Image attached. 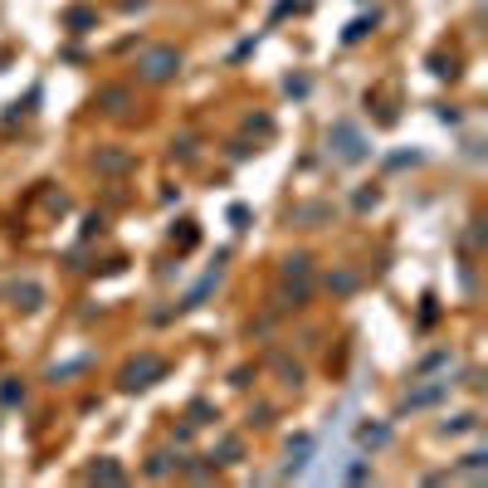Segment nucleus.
<instances>
[{
  "mask_svg": "<svg viewBox=\"0 0 488 488\" xmlns=\"http://www.w3.org/2000/svg\"><path fill=\"white\" fill-rule=\"evenodd\" d=\"M371 30H376V15H371V20H352V25H347V44H357V39L371 34Z\"/></svg>",
  "mask_w": 488,
  "mask_h": 488,
  "instance_id": "nucleus-21",
  "label": "nucleus"
},
{
  "mask_svg": "<svg viewBox=\"0 0 488 488\" xmlns=\"http://www.w3.org/2000/svg\"><path fill=\"white\" fill-rule=\"evenodd\" d=\"M0 401H6V405H15V401H25V386H15V381H6V386H0Z\"/></svg>",
  "mask_w": 488,
  "mask_h": 488,
  "instance_id": "nucleus-25",
  "label": "nucleus"
},
{
  "mask_svg": "<svg viewBox=\"0 0 488 488\" xmlns=\"http://www.w3.org/2000/svg\"><path fill=\"white\" fill-rule=\"evenodd\" d=\"M176 74H181V54H176L171 44L142 49V59H137V78H142V83H171Z\"/></svg>",
  "mask_w": 488,
  "mask_h": 488,
  "instance_id": "nucleus-1",
  "label": "nucleus"
},
{
  "mask_svg": "<svg viewBox=\"0 0 488 488\" xmlns=\"http://www.w3.org/2000/svg\"><path fill=\"white\" fill-rule=\"evenodd\" d=\"M215 284H220V264H215L210 274H205V279H200V284H195V288H191V293L181 298V308H200V303H205V298L215 293Z\"/></svg>",
  "mask_w": 488,
  "mask_h": 488,
  "instance_id": "nucleus-8",
  "label": "nucleus"
},
{
  "mask_svg": "<svg viewBox=\"0 0 488 488\" xmlns=\"http://www.w3.org/2000/svg\"><path fill=\"white\" fill-rule=\"evenodd\" d=\"M78 371H88V357H78V361H64V366H54V371H49V381H64V376H78Z\"/></svg>",
  "mask_w": 488,
  "mask_h": 488,
  "instance_id": "nucleus-20",
  "label": "nucleus"
},
{
  "mask_svg": "<svg viewBox=\"0 0 488 488\" xmlns=\"http://www.w3.org/2000/svg\"><path fill=\"white\" fill-rule=\"evenodd\" d=\"M347 478H352V483H361V478H371V469H366V464H361V459H357V464H352V469H347Z\"/></svg>",
  "mask_w": 488,
  "mask_h": 488,
  "instance_id": "nucleus-27",
  "label": "nucleus"
},
{
  "mask_svg": "<svg viewBox=\"0 0 488 488\" xmlns=\"http://www.w3.org/2000/svg\"><path fill=\"white\" fill-rule=\"evenodd\" d=\"M279 376H284V386H288V391L303 386V366H293V361H284V357H279Z\"/></svg>",
  "mask_w": 488,
  "mask_h": 488,
  "instance_id": "nucleus-18",
  "label": "nucleus"
},
{
  "mask_svg": "<svg viewBox=\"0 0 488 488\" xmlns=\"http://www.w3.org/2000/svg\"><path fill=\"white\" fill-rule=\"evenodd\" d=\"M161 376H167V357L142 352L137 361H127V366H123L118 386H123V391H147V386H156V381H161Z\"/></svg>",
  "mask_w": 488,
  "mask_h": 488,
  "instance_id": "nucleus-2",
  "label": "nucleus"
},
{
  "mask_svg": "<svg viewBox=\"0 0 488 488\" xmlns=\"http://www.w3.org/2000/svg\"><path fill=\"white\" fill-rule=\"evenodd\" d=\"M10 298H15V308H25V312H39V308H44V288H39L34 279H20V284L10 288Z\"/></svg>",
  "mask_w": 488,
  "mask_h": 488,
  "instance_id": "nucleus-6",
  "label": "nucleus"
},
{
  "mask_svg": "<svg viewBox=\"0 0 488 488\" xmlns=\"http://www.w3.org/2000/svg\"><path fill=\"white\" fill-rule=\"evenodd\" d=\"M449 386H454V381L445 376V381H429V386L410 391V396H405V410H420V405H435V401H445V396H449Z\"/></svg>",
  "mask_w": 488,
  "mask_h": 488,
  "instance_id": "nucleus-5",
  "label": "nucleus"
},
{
  "mask_svg": "<svg viewBox=\"0 0 488 488\" xmlns=\"http://www.w3.org/2000/svg\"><path fill=\"white\" fill-rule=\"evenodd\" d=\"M357 445H361V449H386V445H391V425L361 420V425H357Z\"/></svg>",
  "mask_w": 488,
  "mask_h": 488,
  "instance_id": "nucleus-4",
  "label": "nucleus"
},
{
  "mask_svg": "<svg viewBox=\"0 0 488 488\" xmlns=\"http://www.w3.org/2000/svg\"><path fill=\"white\" fill-rule=\"evenodd\" d=\"M357 288V274H347V268H342V274H328V293H352Z\"/></svg>",
  "mask_w": 488,
  "mask_h": 488,
  "instance_id": "nucleus-19",
  "label": "nucleus"
},
{
  "mask_svg": "<svg viewBox=\"0 0 488 488\" xmlns=\"http://www.w3.org/2000/svg\"><path fill=\"white\" fill-rule=\"evenodd\" d=\"M171 156H181V161H191V156H195V142H191V137H181V142H171Z\"/></svg>",
  "mask_w": 488,
  "mask_h": 488,
  "instance_id": "nucleus-26",
  "label": "nucleus"
},
{
  "mask_svg": "<svg viewBox=\"0 0 488 488\" xmlns=\"http://www.w3.org/2000/svg\"><path fill=\"white\" fill-rule=\"evenodd\" d=\"M147 474H151V478H167V474H171V454H151Z\"/></svg>",
  "mask_w": 488,
  "mask_h": 488,
  "instance_id": "nucleus-23",
  "label": "nucleus"
},
{
  "mask_svg": "<svg viewBox=\"0 0 488 488\" xmlns=\"http://www.w3.org/2000/svg\"><path fill=\"white\" fill-rule=\"evenodd\" d=\"M308 454H312V440H308V435L288 440V469H303V464H308Z\"/></svg>",
  "mask_w": 488,
  "mask_h": 488,
  "instance_id": "nucleus-13",
  "label": "nucleus"
},
{
  "mask_svg": "<svg viewBox=\"0 0 488 488\" xmlns=\"http://www.w3.org/2000/svg\"><path fill=\"white\" fill-rule=\"evenodd\" d=\"M98 25V10H88V6H69L64 10V30H74V34H88Z\"/></svg>",
  "mask_w": 488,
  "mask_h": 488,
  "instance_id": "nucleus-7",
  "label": "nucleus"
},
{
  "mask_svg": "<svg viewBox=\"0 0 488 488\" xmlns=\"http://www.w3.org/2000/svg\"><path fill=\"white\" fill-rule=\"evenodd\" d=\"M317 220H328V205H298V210H293V225H308V230H312Z\"/></svg>",
  "mask_w": 488,
  "mask_h": 488,
  "instance_id": "nucleus-14",
  "label": "nucleus"
},
{
  "mask_svg": "<svg viewBox=\"0 0 488 488\" xmlns=\"http://www.w3.org/2000/svg\"><path fill=\"white\" fill-rule=\"evenodd\" d=\"M210 459H215V464H235V459H240V440H235V435H225L220 445H215V454H210Z\"/></svg>",
  "mask_w": 488,
  "mask_h": 488,
  "instance_id": "nucleus-15",
  "label": "nucleus"
},
{
  "mask_svg": "<svg viewBox=\"0 0 488 488\" xmlns=\"http://www.w3.org/2000/svg\"><path fill=\"white\" fill-rule=\"evenodd\" d=\"M127 103H132V93L127 88H98V107H103V113H127Z\"/></svg>",
  "mask_w": 488,
  "mask_h": 488,
  "instance_id": "nucleus-10",
  "label": "nucleus"
},
{
  "mask_svg": "<svg viewBox=\"0 0 488 488\" xmlns=\"http://www.w3.org/2000/svg\"><path fill=\"white\" fill-rule=\"evenodd\" d=\"M186 420H191V425H210V420H215V405H210V401H191Z\"/></svg>",
  "mask_w": 488,
  "mask_h": 488,
  "instance_id": "nucleus-17",
  "label": "nucleus"
},
{
  "mask_svg": "<svg viewBox=\"0 0 488 488\" xmlns=\"http://www.w3.org/2000/svg\"><path fill=\"white\" fill-rule=\"evenodd\" d=\"M328 142H337V156H342V161H361V156H366V142H361V132H357L352 123H337V127L328 132Z\"/></svg>",
  "mask_w": 488,
  "mask_h": 488,
  "instance_id": "nucleus-3",
  "label": "nucleus"
},
{
  "mask_svg": "<svg viewBox=\"0 0 488 488\" xmlns=\"http://www.w3.org/2000/svg\"><path fill=\"white\" fill-rule=\"evenodd\" d=\"M376 200H381V191H376V186H371V191H357V195H352V205H357V210H371Z\"/></svg>",
  "mask_w": 488,
  "mask_h": 488,
  "instance_id": "nucleus-24",
  "label": "nucleus"
},
{
  "mask_svg": "<svg viewBox=\"0 0 488 488\" xmlns=\"http://www.w3.org/2000/svg\"><path fill=\"white\" fill-rule=\"evenodd\" d=\"M483 459H488V454H464V469H469V474H478V469H483Z\"/></svg>",
  "mask_w": 488,
  "mask_h": 488,
  "instance_id": "nucleus-28",
  "label": "nucleus"
},
{
  "mask_svg": "<svg viewBox=\"0 0 488 488\" xmlns=\"http://www.w3.org/2000/svg\"><path fill=\"white\" fill-rule=\"evenodd\" d=\"M171 240H176L181 249H191V244H195L200 235H195V225H191V220H181V230H171Z\"/></svg>",
  "mask_w": 488,
  "mask_h": 488,
  "instance_id": "nucleus-22",
  "label": "nucleus"
},
{
  "mask_svg": "<svg viewBox=\"0 0 488 488\" xmlns=\"http://www.w3.org/2000/svg\"><path fill=\"white\" fill-rule=\"evenodd\" d=\"M93 161H98V171H113V176L132 167V156H127V151H113V147H103V151H98Z\"/></svg>",
  "mask_w": 488,
  "mask_h": 488,
  "instance_id": "nucleus-11",
  "label": "nucleus"
},
{
  "mask_svg": "<svg viewBox=\"0 0 488 488\" xmlns=\"http://www.w3.org/2000/svg\"><path fill=\"white\" fill-rule=\"evenodd\" d=\"M469 429H478V415H474V410H464V415L445 420V425H440V435H469Z\"/></svg>",
  "mask_w": 488,
  "mask_h": 488,
  "instance_id": "nucleus-12",
  "label": "nucleus"
},
{
  "mask_svg": "<svg viewBox=\"0 0 488 488\" xmlns=\"http://www.w3.org/2000/svg\"><path fill=\"white\" fill-rule=\"evenodd\" d=\"M308 264H312L308 254H288L284 259V279H308Z\"/></svg>",
  "mask_w": 488,
  "mask_h": 488,
  "instance_id": "nucleus-16",
  "label": "nucleus"
},
{
  "mask_svg": "<svg viewBox=\"0 0 488 488\" xmlns=\"http://www.w3.org/2000/svg\"><path fill=\"white\" fill-rule=\"evenodd\" d=\"M123 478H127V474H123V464H118V459H107V454L88 469V483H123Z\"/></svg>",
  "mask_w": 488,
  "mask_h": 488,
  "instance_id": "nucleus-9",
  "label": "nucleus"
}]
</instances>
